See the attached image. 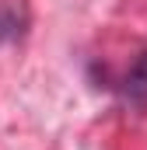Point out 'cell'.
I'll return each instance as SVG.
<instances>
[{
    "instance_id": "cell-1",
    "label": "cell",
    "mask_w": 147,
    "mask_h": 150,
    "mask_svg": "<svg viewBox=\"0 0 147 150\" xmlns=\"http://www.w3.org/2000/svg\"><path fill=\"white\" fill-rule=\"evenodd\" d=\"M126 94L133 101H147V56H140L133 70L126 74Z\"/></svg>"
}]
</instances>
